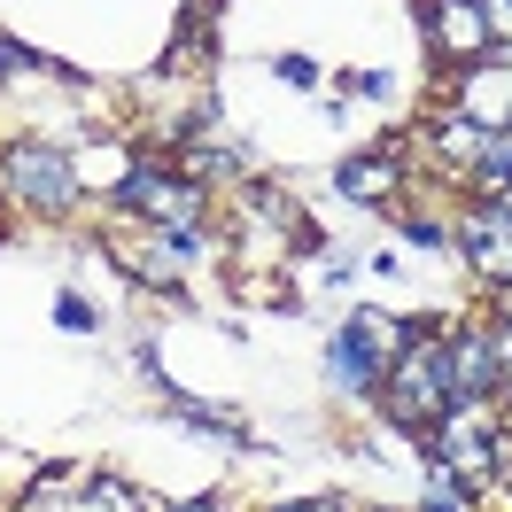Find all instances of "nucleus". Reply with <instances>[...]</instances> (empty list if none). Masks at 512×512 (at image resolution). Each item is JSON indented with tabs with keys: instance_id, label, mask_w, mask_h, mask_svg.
Here are the masks:
<instances>
[{
	"instance_id": "9d476101",
	"label": "nucleus",
	"mask_w": 512,
	"mask_h": 512,
	"mask_svg": "<svg viewBox=\"0 0 512 512\" xmlns=\"http://www.w3.org/2000/svg\"><path fill=\"white\" fill-rule=\"evenodd\" d=\"M24 70H39V55L16 47V39H0V78H24Z\"/></svg>"
},
{
	"instance_id": "6e6552de",
	"label": "nucleus",
	"mask_w": 512,
	"mask_h": 512,
	"mask_svg": "<svg viewBox=\"0 0 512 512\" xmlns=\"http://www.w3.org/2000/svg\"><path fill=\"white\" fill-rule=\"evenodd\" d=\"M388 187H396V156H357V163H342V194H357V202H388Z\"/></svg>"
},
{
	"instance_id": "20e7f679",
	"label": "nucleus",
	"mask_w": 512,
	"mask_h": 512,
	"mask_svg": "<svg viewBox=\"0 0 512 512\" xmlns=\"http://www.w3.org/2000/svg\"><path fill=\"white\" fill-rule=\"evenodd\" d=\"M427 32L443 39L450 55L474 63L481 47H489V16H481V0H435V8H427Z\"/></svg>"
},
{
	"instance_id": "2eb2a0df",
	"label": "nucleus",
	"mask_w": 512,
	"mask_h": 512,
	"mask_svg": "<svg viewBox=\"0 0 512 512\" xmlns=\"http://www.w3.org/2000/svg\"><path fill=\"white\" fill-rule=\"evenodd\" d=\"M187 512H210V505H187Z\"/></svg>"
},
{
	"instance_id": "7ed1b4c3",
	"label": "nucleus",
	"mask_w": 512,
	"mask_h": 512,
	"mask_svg": "<svg viewBox=\"0 0 512 512\" xmlns=\"http://www.w3.org/2000/svg\"><path fill=\"white\" fill-rule=\"evenodd\" d=\"M396 342H404V334H396L388 319H373V311H365V319H350V334L334 342V365H342V381L365 388V381H373V365H388V357H396Z\"/></svg>"
},
{
	"instance_id": "ddd939ff",
	"label": "nucleus",
	"mask_w": 512,
	"mask_h": 512,
	"mask_svg": "<svg viewBox=\"0 0 512 512\" xmlns=\"http://www.w3.org/2000/svg\"><path fill=\"white\" fill-rule=\"evenodd\" d=\"M280 512H342V505H280Z\"/></svg>"
},
{
	"instance_id": "f257e3e1",
	"label": "nucleus",
	"mask_w": 512,
	"mask_h": 512,
	"mask_svg": "<svg viewBox=\"0 0 512 512\" xmlns=\"http://www.w3.org/2000/svg\"><path fill=\"white\" fill-rule=\"evenodd\" d=\"M458 404V373H450L443 342H412V357L388 373V412L404 427H435V419Z\"/></svg>"
},
{
	"instance_id": "f03ea898",
	"label": "nucleus",
	"mask_w": 512,
	"mask_h": 512,
	"mask_svg": "<svg viewBox=\"0 0 512 512\" xmlns=\"http://www.w3.org/2000/svg\"><path fill=\"white\" fill-rule=\"evenodd\" d=\"M8 187L24 194V202H39V210H63L70 187H78V171H70V156L24 140V148H8Z\"/></svg>"
},
{
	"instance_id": "0eeeda50",
	"label": "nucleus",
	"mask_w": 512,
	"mask_h": 512,
	"mask_svg": "<svg viewBox=\"0 0 512 512\" xmlns=\"http://www.w3.org/2000/svg\"><path fill=\"white\" fill-rule=\"evenodd\" d=\"M458 117H474L481 132L497 125V117H512V78H489V70H466V109Z\"/></svg>"
},
{
	"instance_id": "4468645a",
	"label": "nucleus",
	"mask_w": 512,
	"mask_h": 512,
	"mask_svg": "<svg viewBox=\"0 0 512 512\" xmlns=\"http://www.w3.org/2000/svg\"><path fill=\"white\" fill-rule=\"evenodd\" d=\"M505 311H512V280H505Z\"/></svg>"
},
{
	"instance_id": "39448f33",
	"label": "nucleus",
	"mask_w": 512,
	"mask_h": 512,
	"mask_svg": "<svg viewBox=\"0 0 512 512\" xmlns=\"http://www.w3.org/2000/svg\"><path fill=\"white\" fill-rule=\"evenodd\" d=\"M466 256H474L481 272H505L512 280V210L505 202H481V218L466 225Z\"/></svg>"
},
{
	"instance_id": "423d86ee",
	"label": "nucleus",
	"mask_w": 512,
	"mask_h": 512,
	"mask_svg": "<svg viewBox=\"0 0 512 512\" xmlns=\"http://www.w3.org/2000/svg\"><path fill=\"white\" fill-rule=\"evenodd\" d=\"M450 373H458V396H497V388H505L497 342H458V350H450Z\"/></svg>"
},
{
	"instance_id": "9b49d317",
	"label": "nucleus",
	"mask_w": 512,
	"mask_h": 512,
	"mask_svg": "<svg viewBox=\"0 0 512 512\" xmlns=\"http://www.w3.org/2000/svg\"><path fill=\"white\" fill-rule=\"evenodd\" d=\"M55 319H63L70 334H94V311H86V303H78V295H63V311H55Z\"/></svg>"
},
{
	"instance_id": "f8f14e48",
	"label": "nucleus",
	"mask_w": 512,
	"mask_h": 512,
	"mask_svg": "<svg viewBox=\"0 0 512 512\" xmlns=\"http://www.w3.org/2000/svg\"><path fill=\"white\" fill-rule=\"evenodd\" d=\"M481 16H489V32L512 39V0H481Z\"/></svg>"
},
{
	"instance_id": "1a4fd4ad",
	"label": "nucleus",
	"mask_w": 512,
	"mask_h": 512,
	"mask_svg": "<svg viewBox=\"0 0 512 512\" xmlns=\"http://www.w3.org/2000/svg\"><path fill=\"white\" fill-rule=\"evenodd\" d=\"M94 505H101V512H148V497H140V489H125V481H94Z\"/></svg>"
}]
</instances>
